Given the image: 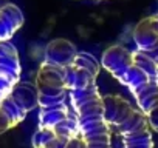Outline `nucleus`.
Instances as JSON below:
<instances>
[]
</instances>
